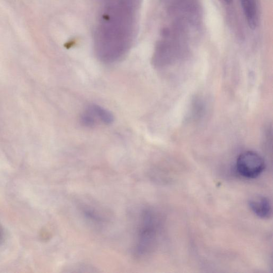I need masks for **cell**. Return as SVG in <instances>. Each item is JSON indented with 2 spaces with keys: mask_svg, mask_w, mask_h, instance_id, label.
<instances>
[{
  "mask_svg": "<svg viewBox=\"0 0 273 273\" xmlns=\"http://www.w3.org/2000/svg\"><path fill=\"white\" fill-rule=\"evenodd\" d=\"M250 208L258 217L268 219L272 214L271 204L267 197L257 196L252 197L249 202Z\"/></svg>",
  "mask_w": 273,
  "mask_h": 273,
  "instance_id": "obj_5",
  "label": "cell"
},
{
  "mask_svg": "<svg viewBox=\"0 0 273 273\" xmlns=\"http://www.w3.org/2000/svg\"><path fill=\"white\" fill-rule=\"evenodd\" d=\"M141 0H99L94 49L102 62L123 59L136 39Z\"/></svg>",
  "mask_w": 273,
  "mask_h": 273,
  "instance_id": "obj_1",
  "label": "cell"
},
{
  "mask_svg": "<svg viewBox=\"0 0 273 273\" xmlns=\"http://www.w3.org/2000/svg\"><path fill=\"white\" fill-rule=\"evenodd\" d=\"M80 121L83 126L92 128L101 124L111 125L114 121V117L107 109L97 104H91L83 111Z\"/></svg>",
  "mask_w": 273,
  "mask_h": 273,
  "instance_id": "obj_4",
  "label": "cell"
},
{
  "mask_svg": "<svg viewBox=\"0 0 273 273\" xmlns=\"http://www.w3.org/2000/svg\"><path fill=\"white\" fill-rule=\"evenodd\" d=\"M224 2L228 5H231L233 2V0H224Z\"/></svg>",
  "mask_w": 273,
  "mask_h": 273,
  "instance_id": "obj_7",
  "label": "cell"
},
{
  "mask_svg": "<svg viewBox=\"0 0 273 273\" xmlns=\"http://www.w3.org/2000/svg\"><path fill=\"white\" fill-rule=\"evenodd\" d=\"M265 168L264 159L258 153L251 150L241 153L237 158V171L245 178H257L265 170Z\"/></svg>",
  "mask_w": 273,
  "mask_h": 273,
  "instance_id": "obj_3",
  "label": "cell"
},
{
  "mask_svg": "<svg viewBox=\"0 0 273 273\" xmlns=\"http://www.w3.org/2000/svg\"><path fill=\"white\" fill-rule=\"evenodd\" d=\"M155 213L152 209H146L140 214L133 248V256L137 260L146 258L154 247L158 228Z\"/></svg>",
  "mask_w": 273,
  "mask_h": 273,
  "instance_id": "obj_2",
  "label": "cell"
},
{
  "mask_svg": "<svg viewBox=\"0 0 273 273\" xmlns=\"http://www.w3.org/2000/svg\"><path fill=\"white\" fill-rule=\"evenodd\" d=\"M241 6L249 26L255 30L258 25V15L256 0H241Z\"/></svg>",
  "mask_w": 273,
  "mask_h": 273,
  "instance_id": "obj_6",
  "label": "cell"
}]
</instances>
